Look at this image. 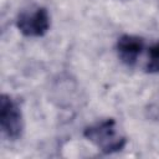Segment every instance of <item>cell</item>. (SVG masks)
Wrapping results in <instances>:
<instances>
[{"label": "cell", "mask_w": 159, "mask_h": 159, "mask_svg": "<svg viewBox=\"0 0 159 159\" xmlns=\"http://www.w3.org/2000/svg\"><path fill=\"white\" fill-rule=\"evenodd\" d=\"M83 135L104 154L120 152L127 144V138L118 130L113 118L103 119L86 127Z\"/></svg>", "instance_id": "cell-1"}, {"label": "cell", "mask_w": 159, "mask_h": 159, "mask_svg": "<svg viewBox=\"0 0 159 159\" xmlns=\"http://www.w3.org/2000/svg\"><path fill=\"white\" fill-rule=\"evenodd\" d=\"M0 127L4 135L10 140H16L24 130V119L19 104L9 96L1 94L0 98Z\"/></svg>", "instance_id": "cell-2"}, {"label": "cell", "mask_w": 159, "mask_h": 159, "mask_svg": "<svg viewBox=\"0 0 159 159\" xmlns=\"http://www.w3.org/2000/svg\"><path fill=\"white\" fill-rule=\"evenodd\" d=\"M51 25L50 15L46 7L39 6L32 10H25L16 17V27L27 37L43 36Z\"/></svg>", "instance_id": "cell-3"}, {"label": "cell", "mask_w": 159, "mask_h": 159, "mask_svg": "<svg viewBox=\"0 0 159 159\" xmlns=\"http://www.w3.org/2000/svg\"><path fill=\"white\" fill-rule=\"evenodd\" d=\"M144 48V39L135 35H122L117 41V53L123 63L133 66Z\"/></svg>", "instance_id": "cell-4"}, {"label": "cell", "mask_w": 159, "mask_h": 159, "mask_svg": "<svg viewBox=\"0 0 159 159\" xmlns=\"http://www.w3.org/2000/svg\"><path fill=\"white\" fill-rule=\"evenodd\" d=\"M149 60L147 63V72L149 73H158L159 72V41L155 42L149 48Z\"/></svg>", "instance_id": "cell-5"}]
</instances>
